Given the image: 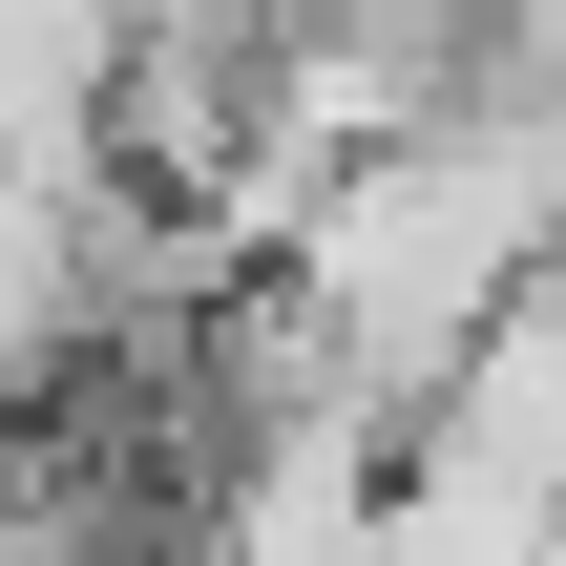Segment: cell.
Returning <instances> with one entry per match:
<instances>
[{
    "label": "cell",
    "instance_id": "cell-1",
    "mask_svg": "<svg viewBox=\"0 0 566 566\" xmlns=\"http://www.w3.org/2000/svg\"><path fill=\"white\" fill-rule=\"evenodd\" d=\"M399 483L504 504V525H546V504H566V252H525V273L462 315V357H441L420 420H399Z\"/></svg>",
    "mask_w": 566,
    "mask_h": 566
}]
</instances>
